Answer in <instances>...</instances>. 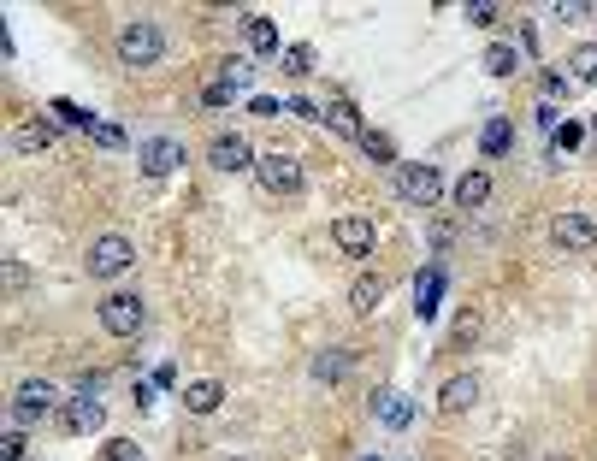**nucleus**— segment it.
<instances>
[{
	"label": "nucleus",
	"mask_w": 597,
	"mask_h": 461,
	"mask_svg": "<svg viewBox=\"0 0 597 461\" xmlns=\"http://www.w3.org/2000/svg\"><path fill=\"white\" fill-rule=\"evenodd\" d=\"M160 54H166V30H160V18H125V24H119V66L125 71L160 66Z\"/></svg>",
	"instance_id": "nucleus-1"
},
{
	"label": "nucleus",
	"mask_w": 597,
	"mask_h": 461,
	"mask_svg": "<svg viewBox=\"0 0 597 461\" xmlns=\"http://www.w3.org/2000/svg\"><path fill=\"white\" fill-rule=\"evenodd\" d=\"M54 414H66V396H60L54 379H24L12 391V426H42Z\"/></svg>",
	"instance_id": "nucleus-2"
},
{
	"label": "nucleus",
	"mask_w": 597,
	"mask_h": 461,
	"mask_svg": "<svg viewBox=\"0 0 597 461\" xmlns=\"http://www.w3.org/2000/svg\"><path fill=\"white\" fill-rule=\"evenodd\" d=\"M83 266H89V278H125V272L136 266V243L125 237V231H101V237L89 243Z\"/></svg>",
	"instance_id": "nucleus-3"
},
{
	"label": "nucleus",
	"mask_w": 597,
	"mask_h": 461,
	"mask_svg": "<svg viewBox=\"0 0 597 461\" xmlns=\"http://www.w3.org/2000/svg\"><path fill=\"white\" fill-rule=\"evenodd\" d=\"M550 243H556V249H568V255H597V225H592V213H580V207H562V213H550Z\"/></svg>",
	"instance_id": "nucleus-4"
},
{
	"label": "nucleus",
	"mask_w": 597,
	"mask_h": 461,
	"mask_svg": "<svg viewBox=\"0 0 597 461\" xmlns=\"http://www.w3.org/2000/svg\"><path fill=\"white\" fill-rule=\"evenodd\" d=\"M142 326H148V302H142L136 290H113V296L101 302V331H107V337H136Z\"/></svg>",
	"instance_id": "nucleus-5"
},
{
	"label": "nucleus",
	"mask_w": 597,
	"mask_h": 461,
	"mask_svg": "<svg viewBox=\"0 0 597 461\" xmlns=\"http://www.w3.org/2000/svg\"><path fill=\"white\" fill-rule=\"evenodd\" d=\"M255 178H261L266 196H296V190H302V160H296V154H284V148H272V154H261Z\"/></svg>",
	"instance_id": "nucleus-6"
},
{
	"label": "nucleus",
	"mask_w": 597,
	"mask_h": 461,
	"mask_svg": "<svg viewBox=\"0 0 597 461\" xmlns=\"http://www.w3.org/2000/svg\"><path fill=\"white\" fill-rule=\"evenodd\" d=\"M207 166H213V172H255V166H261V154L249 148V136L219 131L213 142H207Z\"/></svg>",
	"instance_id": "nucleus-7"
},
{
	"label": "nucleus",
	"mask_w": 597,
	"mask_h": 461,
	"mask_svg": "<svg viewBox=\"0 0 597 461\" xmlns=\"http://www.w3.org/2000/svg\"><path fill=\"white\" fill-rule=\"evenodd\" d=\"M332 243L349 255V261H367V255H373V243H379V225H373L367 213H343V219L332 225Z\"/></svg>",
	"instance_id": "nucleus-8"
},
{
	"label": "nucleus",
	"mask_w": 597,
	"mask_h": 461,
	"mask_svg": "<svg viewBox=\"0 0 597 461\" xmlns=\"http://www.w3.org/2000/svg\"><path fill=\"white\" fill-rule=\"evenodd\" d=\"M60 426H66L71 438H89V432H101V426H107V402H101V391L66 396V414H60Z\"/></svg>",
	"instance_id": "nucleus-9"
},
{
	"label": "nucleus",
	"mask_w": 597,
	"mask_h": 461,
	"mask_svg": "<svg viewBox=\"0 0 597 461\" xmlns=\"http://www.w3.org/2000/svg\"><path fill=\"white\" fill-rule=\"evenodd\" d=\"M397 196L414 201V207H432V201L444 196V172H438V166H408V160H402L397 166Z\"/></svg>",
	"instance_id": "nucleus-10"
},
{
	"label": "nucleus",
	"mask_w": 597,
	"mask_h": 461,
	"mask_svg": "<svg viewBox=\"0 0 597 461\" xmlns=\"http://www.w3.org/2000/svg\"><path fill=\"white\" fill-rule=\"evenodd\" d=\"M184 166V142L178 136H148L142 142V172L148 178H166V172H178Z\"/></svg>",
	"instance_id": "nucleus-11"
},
{
	"label": "nucleus",
	"mask_w": 597,
	"mask_h": 461,
	"mask_svg": "<svg viewBox=\"0 0 597 461\" xmlns=\"http://www.w3.org/2000/svg\"><path fill=\"white\" fill-rule=\"evenodd\" d=\"M385 290H391L385 272H361V278L349 284V314H355V320H373V314L385 308Z\"/></svg>",
	"instance_id": "nucleus-12"
},
{
	"label": "nucleus",
	"mask_w": 597,
	"mask_h": 461,
	"mask_svg": "<svg viewBox=\"0 0 597 461\" xmlns=\"http://www.w3.org/2000/svg\"><path fill=\"white\" fill-rule=\"evenodd\" d=\"M6 142L18 148V154H36V148H48V142H60V125L42 113V119H18L12 131H6Z\"/></svg>",
	"instance_id": "nucleus-13"
},
{
	"label": "nucleus",
	"mask_w": 597,
	"mask_h": 461,
	"mask_svg": "<svg viewBox=\"0 0 597 461\" xmlns=\"http://www.w3.org/2000/svg\"><path fill=\"white\" fill-rule=\"evenodd\" d=\"M349 367H355V349H349V343L320 349V355H314V385H343V379H349Z\"/></svg>",
	"instance_id": "nucleus-14"
},
{
	"label": "nucleus",
	"mask_w": 597,
	"mask_h": 461,
	"mask_svg": "<svg viewBox=\"0 0 597 461\" xmlns=\"http://www.w3.org/2000/svg\"><path fill=\"white\" fill-rule=\"evenodd\" d=\"M485 201H491V172H485V166H467L462 178H456V207H462V213H479Z\"/></svg>",
	"instance_id": "nucleus-15"
},
{
	"label": "nucleus",
	"mask_w": 597,
	"mask_h": 461,
	"mask_svg": "<svg viewBox=\"0 0 597 461\" xmlns=\"http://www.w3.org/2000/svg\"><path fill=\"white\" fill-rule=\"evenodd\" d=\"M320 113H326V125H332L337 136H355V142H361V131H367V125H361V113H355V101H349L343 89H332V101H326Z\"/></svg>",
	"instance_id": "nucleus-16"
},
{
	"label": "nucleus",
	"mask_w": 597,
	"mask_h": 461,
	"mask_svg": "<svg viewBox=\"0 0 597 461\" xmlns=\"http://www.w3.org/2000/svg\"><path fill=\"white\" fill-rule=\"evenodd\" d=\"M438 296H444V266L432 261L420 278H414V314H420V320H432V314H438Z\"/></svg>",
	"instance_id": "nucleus-17"
},
{
	"label": "nucleus",
	"mask_w": 597,
	"mask_h": 461,
	"mask_svg": "<svg viewBox=\"0 0 597 461\" xmlns=\"http://www.w3.org/2000/svg\"><path fill=\"white\" fill-rule=\"evenodd\" d=\"M473 402H479V379H473V373H456V379L438 391V414H467Z\"/></svg>",
	"instance_id": "nucleus-18"
},
{
	"label": "nucleus",
	"mask_w": 597,
	"mask_h": 461,
	"mask_svg": "<svg viewBox=\"0 0 597 461\" xmlns=\"http://www.w3.org/2000/svg\"><path fill=\"white\" fill-rule=\"evenodd\" d=\"M243 30H249V48H255V54H284V36H278V24H272L266 12H249Z\"/></svg>",
	"instance_id": "nucleus-19"
},
{
	"label": "nucleus",
	"mask_w": 597,
	"mask_h": 461,
	"mask_svg": "<svg viewBox=\"0 0 597 461\" xmlns=\"http://www.w3.org/2000/svg\"><path fill=\"white\" fill-rule=\"evenodd\" d=\"M219 402H225V385H219V379H190V385H184V408H190V414H213Z\"/></svg>",
	"instance_id": "nucleus-20"
},
{
	"label": "nucleus",
	"mask_w": 597,
	"mask_h": 461,
	"mask_svg": "<svg viewBox=\"0 0 597 461\" xmlns=\"http://www.w3.org/2000/svg\"><path fill=\"white\" fill-rule=\"evenodd\" d=\"M509 142H515V125H509V119H485V136H479L485 160H503V154H509Z\"/></svg>",
	"instance_id": "nucleus-21"
},
{
	"label": "nucleus",
	"mask_w": 597,
	"mask_h": 461,
	"mask_svg": "<svg viewBox=\"0 0 597 461\" xmlns=\"http://www.w3.org/2000/svg\"><path fill=\"white\" fill-rule=\"evenodd\" d=\"M373 414H379L391 432H402V426L414 420V402H408V396H373Z\"/></svg>",
	"instance_id": "nucleus-22"
},
{
	"label": "nucleus",
	"mask_w": 597,
	"mask_h": 461,
	"mask_svg": "<svg viewBox=\"0 0 597 461\" xmlns=\"http://www.w3.org/2000/svg\"><path fill=\"white\" fill-rule=\"evenodd\" d=\"M219 83H231V89H249V83H255V60H249V54L225 60V66H219Z\"/></svg>",
	"instance_id": "nucleus-23"
},
{
	"label": "nucleus",
	"mask_w": 597,
	"mask_h": 461,
	"mask_svg": "<svg viewBox=\"0 0 597 461\" xmlns=\"http://www.w3.org/2000/svg\"><path fill=\"white\" fill-rule=\"evenodd\" d=\"M515 66H521V54H515L509 42H497V48L485 54V71H491V77H515Z\"/></svg>",
	"instance_id": "nucleus-24"
},
{
	"label": "nucleus",
	"mask_w": 597,
	"mask_h": 461,
	"mask_svg": "<svg viewBox=\"0 0 597 461\" xmlns=\"http://www.w3.org/2000/svg\"><path fill=\"white\" fill-rule=\"evenodd\" d=\"M361 148H367L373 160H385V166H402V160H397V142H391L385 131H361Z\"/></svg>",
	"instance_id": "nucleus-25"
},
{
	"label": "nucleus",
	"mask_w": 597,
	"mask_h": 461,
	"mask_svg": "<svg viewBox=\"0 0 597 461\" xmlns=\"http://www.w3.org/2000/svg\"><path fill=\"white\" fill-rule=\"evenodd\" d=\"M568 71H574L580 83H597V42H586V48H574V54H568Z\"/></svg>",
	"instance_id": "nucleus-26"
},
{
	"label": "nucleus",
	"mask_w": 597,
	"mask_h": 461,
	"mask_svg": "<svg viewBox=\"0 0 597 461\" xmlns=\"http://www.w3.org/2000/svg\"><path fill=\"white\" fill-rule=\"evenodd\" d=\"M284 71H290V77H308V71H314V48H308V42L284 48Z\"/></svg>",
	"instance_id": "nucleus-27"
},
{
	"label": "nucleus",
	"mask_w": 597,
	"mask_h": 461,
	"mask_svg": "<svg viewBox=\"0 0 597 461\" xmlns=\"http://www.w3.org/2000/svg\"><path fill=\"white\" fill-rule=\"evenodd\" d=\"M0 461H24V426H6V438H0Z\"/></svg>",
	"instance_id": "nucleus-28"
},
{
	"label": "nucleus",
	"mask_w": 597,
	"mask_h": 461,
	"mask_svg": "<svg viewBox=\"0 0 597 461\" xmlns=\"http://www.w3.org/2000/svg\"><path fill=\"white\" fill-rule=\"evenodd\" d=\"M54 119H66V125H83V131H95V119H89L83 107H71V101H54Z\"/></svg>",
	"instance_id": "nucleus-29"
},
{
	"label": "nucleus",
	"mask_w": 597,
	"mask_h": 461,
	"mask_svg": "<svg viewBox=\"0 0 597 461\" xmlns=\"http://www.w3.org/2000/svg\"><path fill=\"white\" fill-rule=\"evenodd\" d=\"M201 101H207V107H231V101H237V89H231V83H207V89H201Z\"/></svg>",
	"instance_id": "nucleus-30"
},
{
	"label": "nucleus",
	"mask_w": 597,
	"mask_h": 461,
	"mask_svg": "<svg viewBox=\"0 0 597 461\" xmlns=\"http://www.w3.org/2000/svg\"><path fill=\"white\" fill-rule=\"evenodd\" d=\"M107 461H142V450H136L131 438H113V444H107Z\"/></svg>",
	"instance_id": "nucleus-31"
},
{
	"label": "nucleus",
	"mask_w": 597,
	"mask_h": 461,
	"mask_svg": "<svg viewBox=\"0 0 597 461\" xmlns=\"http://www.w3.org/2000/svg\"><path fill=\"white\" fill-rule=\"evenodd\" d=\"M95 142H101V148H125V131H119V125H95Z\"/></svg>",
	"instance_id": "nucleus-32"
},
{
	"label": "nucleus",
	"mask_w": 597,
	"mask_h": 461,
	"mask_svg": "<svg viewBox=\"0 0 597 461\" xmlns=\"http://www.w3.org/2000/svg\"><path fill=\"white\" fill-rule=\"evenodd\" d=\"M249 113H261V119H272V113H284V101H272V95H249Z\"/></svg>",
	"instance_id": "nucleus-33"
},
{
	"label": "nucleus",
	"mask_w": 597,
	"mask_h": 461,
	"mask_svg": "<svg viewBox=\"0 0 597 461\" xmlns=\"http://www.w3.org/2000/svg\"><path fill=\"white\" fill-rule=\"evenodd\" d=\"M580 142H586L580 125H562V131H556V148H580Z\"/></svg>",
	"instance_id": "nucleus-34"
},
{
	"label": "nucleus",
	"mask_w": 597,
	"mask_h": 461,
	"mask_svg": "<svg viewBox=\"0 0 597 461\" xmlns=\"http://www.w3.org/2000/svg\"><path fill=\"white\" fill-rule=\"evenodd\" d=\"M290 113H296V119H326V113H320V107H314V101H302V95H296V101H290Z\"/></svg>",
	"instance_id": "nucleus-35"
},
{
	"label": "nucleus",
	"mask_w": 597,
	"mask_h": 461,
	"mask_svg": "<svg viewBox=\"0 0 597 461\" xmlns=\"http://www.w3.org/2000/svg\"><path fill=\"white\" fill-rule=\"evenodd\" d=\"M538 125H544V131H562V113H556V107L544 101V107H538Z\"/></svg>",
	"instance_id": "nucleus-36"
},
{
	"label": "nucleus",
	"mask_w": 597,
	"mask_h": 461,
	"mask_svg": "<svg viewBox=\"0 0 597 461\" xmlns=\"http://www.w3.org/2000/svg\"><path fill=\"white\" fill-rule=\"evenodd\" d=\"M131 402H136V408H154V385H142V379H136V391H131Z\"/></svg>",
	"instance_id": "nucleus-37"
},
{
	"label": "nucleus",
	"mask_w": 597,
	"mask_h": 461,
	"mask_svg": "<svg viewBox=\"0 0 597 461\" xmlns=\"http://www.w3.org/2000/svg\"><path fill=\"white\" fill-rule=\"evenodd\" d=\"M456 337H479V314H462V320H456Z\"/></svg>",
	"instance_id": "nucleus-38"
},
{
	"label": "nucleus",
	"mask_w": 597,
	"mask_h": 461,
	"mask_svg": "<svg viewBox=\"0 0 597 461\" xmlns=\"http://www.w3.org/2000/svg\"><path fill=\"white\" fill-rule=\"evenodd\" d=\"M225 461H243V456H225Z\"/></svg>",
	"instance_id": "nucleus-39"
},
{
	"label": "nucleus",
	"mask_w": 597,
	"mask_h": 461,
	"mask_svg": "<svg viewBox=\"0 0 597 461\" xmlns=\"http://www.w3.org/2000/svg\"><path fill=\"white\" fill-rule=\"evenodd\" d=\"M367 461H379V456H367Z\"/></svg>",
	"instance_id": "nucleus-40"
}]
</instances>
